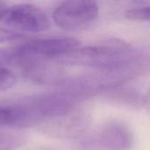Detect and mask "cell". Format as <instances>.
Segmentation results:
<instances>
[{
	"mask_svg": "<svg viewBox=\"0 0 150 150\" xmlns=\"http://www.w3.org/2000/svg\"><path fill=\"white\" fill-rule=\"evenodd\" d=\"M19 112L16 105H0V125L18 127Z\"/></svg>",
	"mask_w": 150,
	"mask_h": 150,
	"instance_id": "obj_7",
	"label": "cell"
},
{
	"mask_svg": "<svg viewBox=\"0 0 150 150\" xmlns=\"http://www.w3.org/2000/svg\"><path fill=\"white\" fill-rule=\"evenodd\" d=\"M16 83L15 75L9 69L0 67V91H5Z\"/></svg>",
	"mask_w": 150,
	"mask_h": 150,
	"instance_id": "obj_9",
	"label": "cell"
},
{
	"mask_svg": "<svg viewBox=\"0 0 150 150\" xmlns=\"http://www.w3.org/2000/svg\"><path fill=\"white\" fill-rule=\"evenodd\" d=\"M134 134L127 125L111 120L94 129L82 142L83 150H130Z\"/></svg>",
	"mask_w": 150,
	"mask_h": 150,
	"instance_id": "obj_3",
	"label": "cell"
},
{
	"mask_svg": "<svg viewBox=\"0 0 150 150\" xmlns=\"http://www.w3.org/2000/svg\"><path fill=\"white\" fill-rule=\"evenodd\" d=\"M81 47L78 40L71 37H52L35 40L14 47L18 68L32 62H58L70 55Z\"/></svg>",
	"mask_w": 150,
	"mask_h": 150,
	"instance_id": "obj_2",
	"label": "cell"
},
{
	"mask_svg": "<svg viewBox=\"0 0 150 150\" xmlns=\"http://www.w3.org/2000/svg\"><path fill=\"white\" fill-rule=\"evenodd\" d=\"M98 15L99 7L96 2L66 1L54 9L53 19L62 29L76 31L90 26Z\"/></svg>",
	"mask_w": 150,
	"mask_h": 150,
	"instance_id": "obj_4",
	"label": "cell"
},
{
	"mask_svg": "<svg viewBox=\"0 0 150 150\" xmlns=\"http://www.w3.org/2000/svg\"><path fill=\"white\" fill-rule=\"evenodd\" d=\"M5 23L24 32L40 33L49 29L50 18L40 8L23 4L8 8L4 18Z\"/></svg>",
	"mask_w": 150,
	"mask_h": 150,
	"instance_id": "obj_5",
	"label": "cell"
},
{
	"mask_svg": "<svg viewBox=\"0 0 150 150\" xmlns=\"http://www.w3.org/2000/svg\"><path fill=\"white\" fill-rule=\"evenodd\" d=\"M125 16L131 20L150 22V5L138 6L129 9L126 11Z\"/></svg>",
	"mask_w": 150,
	"mask_h": 150,
	"instance_id": "obj_8",
	"label": "cell"
},
{
	"mask_svg": "<svg viewBox=\"0 0 150 150\" xmlns=\"http://www.w3.org/2000/svg\"><path fill=\"white\" fill-rule=\"evenodd\" d=\"M25 142V136L20 132L0 127V150H16Z\"/></svg>",
	"mask_w": 150,
	"mask_h": 150,
	"instance_id": "obj_6",
	"label": "cell"
},
{
	"mask_svg": "<svg viewBox=\"0 0 150 150\" xmlns=\"http://www.w3.org/2000/svg\"><path fill=\"white\" fill-rule=\"evenodd\" d=\"M140 57L129 42L109 38L80 47L61 62L84 66L96 71H116L139 68Z\"/></svg>",
	"mask_w": 150,
	"mask_h": 150,
	"instance_id": "obj_1",
	"label": "cell"
},
{
	"mask_svg": "<svg viewBox=\"0 0 150 150\" xmlns=\"http://www.w3.org/2000/svg\"><path fill=\"white\" fill-rule=\"evenodd\" d=\"M23 37H24V35L17 31L0 28V43L15 41Z\"/></svg>",
	"mask_w": 150,
	"mask_h": 150,
	"instance_id": "obj_10",
	"label": "cell"
},
{
	"mask_svg": "<svg viewBox=\"0 0 150 150\" xmlns=\"http://www.w3.org/2000/svg\"><path fill=\"white\" fill-rule=\"evenodd\" d=\"M8 8H6V6L3 4H0V19L4 18V15L6 13V11H7Z\"/></svg>",
	"mask_w": 150,
	"mask_h": 150,
	"instance_id": "obj_11",
	"label": "cell"
}]
</instances>
